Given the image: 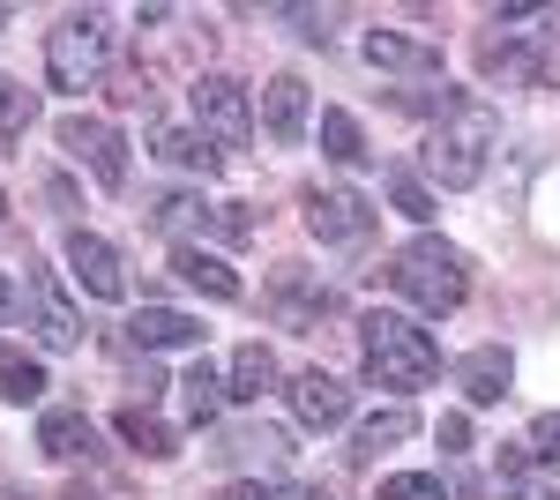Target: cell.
I'll return each mask as SVG.
<instances>
[{"label":"cell","mask_w":560,"mask_h":500,"mask_svg":"<svg viewBox=\"0 0 560 500\" xmlns=\"http://www.w3.org/2000/svg\"><path fill=\"white\" fill-rule=\"evenodd\" d=\"M501 142V120H493V105L486 97H448L441 105V127L427 135V172L441 187H478L486 179V150Z\"/></svg>","instance_id":"cell-1"},{"label":"cell","mask_w":560,"mask_h":500,"mask_svg":"<svg viewBox=\"0 0 560 500\" xmlns=\"http://www.w3.org/2000/svg\"><path fill=\"white\" fill-rule=\"evenodd\" d=\"M359 359H366V381H382V388H427L441 374V344H433L419 322H404V314H359Z\"/></svg>","instance_id":"cell-2"},{"label":"cell","mask_w":560,"mask_h":500,"mask_svg":"<svg viewBox=\"0 0 560 500\" xmlns=\"http://www.w3.org/2000/svg\"><path fill=\"white\" fill-rule=\"evenodd\" d=\"M388 284L411 299L419 314H456L464 292H471L464 254L448 247V240H411V247H396V254H388Z\"/></svg>","instance_id":"cell-3"},{"label":"cell","mask_w":560,"mask_h":500,"mask_svg":"<svg viewBox=\"0 0 560 500\" xmlns=\"http://www.w3.org/2000/svg\"><path fill=\"white\" fill-rule=\"evenodd\" d=\"M105 60H113V23L83 8V15H68L52 38H45V83L52 90H90L105 75Z\"/></svg>","instance_id":"cell-4"},{"label":"cell","mask_w":560,"mask_h":500,"mask_svg":"<svg viewBox=\"0 0 560 500\" xmlns=\"http://www.w3.org/2000/svg\"><path fill=\"white\" fill-rule=\"evenodd\" d=\"M187 105H195V135H210L217 150H247V135H255L247 83H232V75H202V83L187 90Z\"/></svg>","instance_id":"cell-5"},{"label":"cell","mask_w":560,"mask_h":500,"mask_svg":"<svg viewBox=\"0 0 560 500\" xmlns=\"http://www.w3.org/2000/svg\"><path fill=\"white\" fill-rule=\"evenodd\" d=\"M60 150H68L75 165H90V179H97L105 195L128 187V142H120V127L90 120V113H68V120H60Z\"/></svg>","instance_id":"cell-6"},{"label":"cell","mask_w":560,"mask_h":500,"mask_svg":"<svg viewBox=\"0 0 560 500\" xmlns=\"http://www.w3.org/2000/svg\"><path fill=\"white\" fill-rule=\"evenodd\" d=\"M306 224H314L322 247H351V240L374 232V209H366V195H351V187H329V195H306Z\"/></svg>","instance_id":"cell-7"},{"label":"cell","mask_w":560,"mask_h":500,"mask_svg":"<svg viewBox=\"0 0 560 500\" xmlns=\"http://www.w3.org/2000/svg\"><path fill=\"white\" fill-rule=\"evenodd\" d=\"M68 269H75V284L90 299H128V269L97 232H68Z\"/></svg>","instance_id":"cell-8"},{"label":"cell","mask_w":560,"mask_h":500,"mask_svg":"<svg viewBox=\"0 0 560 500\" xmlns=\"http://www.w3.org/2000/svg\"><path fill=\"white\" fill-rule=\"evenodd\" d=\"M292 411L306 418V426H345L351 418V388L337 374H322V367H306V374H292Z\"/></svg>","instance_id":"cell-9"},{"label":"cell","mask_w":560,"mask_h":500,"mask_svg":"<svg viewBox=\"0 0 560 500\" xmlns=\"http://www.w3.org/2000/svg\"><path fill=\"white\" fill-rule=\"evenodd\" d=\"M366 60L388 75H441V45L404 38V31H366Z\"/></svg>","instance_id":"cell-10"},{"label":"cell","mask_w":560,"mask_h":500,"mask_svg":"<svg viewBox=\"0 0 560 500\" xmlns=\"http://www.w3.org/2000/svg\"><path fill=\"white\" fill-rule=\"evenodd\" d=\"M456 381H464V404H501L509 381H516V359H509L501 344H478L471 359L456 367Z\"/></svg>","instance_id":"cell-11"},{"label":"cell","mask_w":560,"mask_h":500,"mask_svg":"<svg viewBox=\"0 0 560 500\" xmlns=\"http://www.w3.org/2000/svg\"><path fill=\"white\" fill-rule=\"evenodd\" d=\"M261 127H269L277 142H300L306 135V83L300 75H269V83H261Z\"/></svg>","instance_id":"cell-12"},{"label":"cell","mask_w":560,"mask_h":500,"mask_svg":"<svg viewBox=\"0 0 560 500\" xmlns=\"http://www.w3.org/2000/svg\"><path fill=\"white\" fill-rule=\"evenodd\" d=\"M128 336L142 351H173V344H202V322L195 314H179V306H142L128 322Z\"/></svg>","instance_id":"cell-13"},{"label":"cell","mask_w":560,"mask_h":500,"mask_svg":"<svg viewBox=\"0 0 560 500\" xmlns=\"http://www.w3.org/2000/svg\"><path fill=\"white\" fill-rule=\"evenodd\" d=\"M150 150H158L165 165H179V172H202V179L224 172V150H217L210 135H187V127H158V135H150Z\"/></svg>","instance_id":"cell-14"},{"label":"cell","mask_w":560,"mask_h":500,"mask_svg":"<svg viewBox=\"0 0 560 500\" xmlns=\"http://www.w3.org/2000/svg\"><path fill=\"white\" fill-rule=\"evenodd\" d=\"M269 388H277V359H269L261 344H240V351H232V374H224V396H232V404H261Z\"/></svg>","instance_id":"cell-15"},{"label":"cell","mask_w":560,"mask_h":500,"mask_svg":"<svg viewBox=\"0 0 560 500\" xmlns=\"http://www.w3.org/2000/svg\"><path fill=\"white\" fill-rule=\"evenodd\" d=\"M38 336L52 344V351H75V344H83V322H75V306H68V292H60L45 269H38Z\"/></svg>","instance_id":"cell-16"},{"label":"cell","mask_w":560,"mask_h":500,"mask_svg":"<svg viewBox=\"0 0 560 500\" xmlns=\"http://www.w3.org/2000/svg\"><path fill=\"white\" fill-rule=\"evenodd\" d=\"M173 277L195 284V292H210V299H240V277H232L217 254H202V247H173Z\"/></svg>","instance_id":"cell-17"},{"label":"cell","mask_w":560,"mask_h":500,"mask_svg":"<svg viewBox=\"0 0 560 500\" xmlns=\"http://www.w3.org/2000/svg\"><path fill=\"white\" fill-rule=\"evenodd\" d=\"M38 449H45L52 463L90 456V418H83V411H45V418H38Z\"/></svg>","instance_id":"cell-18"},{"label":"cell","mask_w":560,"mask_h":500,"mask_svg":"<svg viewBox=\"0 0 560 500\" xmlns=\"http://www.w3.org/2000/svg\"><path fill=\"white\" fill-rule=\"evenodd\" d=\"M322 150H329L337 165H366V158H374V150H366V127L351 120L345 105H329V113H322Z\"/></svg>","instance_id":"cell-19"},{"label":"cell","mask_w":560,"mask_h":500,"mask_svg":"<svg viewBox=\"0 0 560 500\" xmlns=\"http://www.w3.org/2000/svg\"><path fill=\"white\" fill-rule=\"evenodd\" d=\"M0 396H8V404H38L45 396V367L23 359L15 344H0Z\"/></svg>","instance_id":"cell-20"},{"label":"cell","mask_w":560,"mask_h":500,"mask_svg":"<svg viewBox=\"0 0 560 500\" xmlns=\"http://www.w3.org/2000/svg\"><path fill=\"white\" fill-rule=\"evenodd\" d=\"M38 120V90H23L15 75H0V142H23Z\"/></svg>","instance_id":"cell-21"},{"label":"cell","mask_w":560,"mask_h":500,"mask_svg":"<svg viewBox=\"0 0 560 500\" xmlns=\"http://www.w3.org/2000/svg\"><path fill=\"white\" fill-rule=\"evenodd\" d=\"M179 404H187V418L195 426H210L217 404H224V381H217V367L202 359V367H187V381H179Z\"/></svg>","instance_id":"cell-22"},{"label":"cell","mask_w":560,"mask_h":500,"mask_svg":"<svg viewBox=\"0 0 560 500\" xmlns=\"http://www.w3.org/2000/svg\"><path fill=\"white\" fill-rule=\"evenodd\" d=\"M120 441H128V449H142V456H179L173 449V426H165V418H150V411H120Z\"/></svg>","instance_id":"cell-23"},{"label":"cell","mask_w":560,"mask_h":500,"mask_svg":"<svg viewBox=\"0 0 560 500\" xmlns=\"http://www.w3.org/2000/svg\"><path fill=\"white\" fill-rule=\"evenodd\" d=\"M411 433H419V411H404V404H396V411H374L359 426V456H374L388 441H411Z\"/></svg>","instance_id":"cell-24"},{"label":"cell","mask_w":560,"mask_h":500,"mask_svg":"<svg viewBox=\"0 0 560 500\" xmlns=\"http://www.w3.org/2000/svg\"><path fill=\"white\" fill-rule=\"evenodd\" d=\"M388 202L404 209L411 224H427V217H433V195L419 187V172H388Z\"/></svg>","instance_id":"cell-25"},{"label":"cell","mask_w":560,"mask_h":500,"mask_svg":"<svg viewBox=\"0 0 560 500\" xmlns=\"http://www.w3.org/2000/svg\"><path fill=\"white\" fill-rule=\"evenodd\" d=\"M382 500H448V486L433 470H396V478H382Z\"/></svg>","instance_id":"cell-26"},{"label":"cell","mask_w":560,"mask_h":500,"mask_svg":"<svg viewBox=\"0 0 560 500\" xmlns=\"http://www.w3.org/2000/svg\"><path fill=\"white\" fill-rule=\"evenodd\" d=\"M530 456H538V463H560V411L530 418Z\"/></svg>","instance_id":"cell-27"},{"label":"cell","mask_w":560,"mask_h":500,"mask_svg":"<svg viewBox=\"0 0 560 500\" xmlns=\"http://www.w3.org/2000/svg\"><path fill=\"white\" fill-rule=\"evenodd\" d=\"M217 500H300V493H284V486H261V478H240V486H224Z\"/></svg>","instance_id":"cell-28"},{"label":"cell","mask_w":560,"mask_h":500,"mask_svg":"<svg viewBox=\"0 0 560 500\" xmlns=\"http://www.w3.org/2000/svg\"><path fill=\"white\" fill-rule=\"evenodd\" d=\"M441 449H471V418H464V411L441 418Z\"/></svg>","instance_id":"cell-29"},{"label":"cell","mask_w":560,"mask_h":500,"mask_svg":"<svg viewBox=\"0 0 560 500\" xmlns=\"http://www.w3.org/2000/svg\"><path fill=\"white\" fill-rule=\"evenodd\" d=\"M8 306H15V284H8V277H0V314H8Z\"/></svg>","instance_id":"cell-30"},{"label":"cell","mask_w":560,"mask_h":500,"mask_svg":"<svg viewBox=\"0 0 560 500\" xmlns=\"http://www.w3.org/2000/svg\"><path fill=\"white\" fill-rule=\"evenodd\" d=\"M538 500H560V493H538Z\"/></svg>","instance_id":"cell-31"},{"label":"cell","mask_w":560,"mask_h":500,"mask_svg":"<svg viewBox=\"0 0 560 500\" xmlns=\"http://www.w3.org/2000/svg\"><path fill=\"white\" fill-rule=\"evenodd\" d=\"M0 209H8V195H0Z\"/></svg>","instance_id":"cell-32"},{"label":"cell","mask_w":560,"mask_h":500,"mask_svg":"<svg viewBox=\"0 0 560 500\" xmlns=\"http://www.w3.org/2000/svg\"><path fill=\"white\" fill-rule=\"evenodd\" d=\"M75 500H83V493H75Z\"/></svg>","instance_id":"cell-33"}]
</instances>
